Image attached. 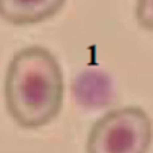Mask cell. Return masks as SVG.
I'll list each match as a JSON object with an SVG mask.
<instances>
[{"label": "cell", "instance_id": "obj_1", "mask_svg": "<svg viewBox=\"0 0 153 153\" xmlns=\"http://www.w3.org/2000/svg\"><path fill=\"white\" fill-rule=\"evenodd\" d=\"M5 102L11 117L26 129L51 123L65 95L62 68L51 51L29 45L14 54L5 75Z\"/></svg>", "mask_w": 153, "mask_h": 153}, {"label": "cell", "instance_id": "obj_2", "mask_svg": "<svg viewBox=\"0 0 153 153\" xmlns=\"http://www.w3.org/2000/svg\"><path fill=\"white\" fill-rule=\"evenodd\" d=\"M153 141L150 116L135 105L108 111L90 128L86 153H149Z\"/></svg>", "mask_w": 153, "mask_h": 153}, {"label": "cell", "instance_id": "obj_3", "mask_svg": "<svg viewBox=\"0 0 153 153\" xmlns=\"http://www.w3.org/2000/svg\"><path fill=\"white\" fill-rule=\"evenodd\" d=\"M66 0H0V18L12 26H32L54 17Z\"/></svg>", "mask_w": 153, "mask_h": 153}, {"label": "cell", "instance_id": "obj_4", "mask_svg": "<svg viewBox=\"0 0 153 153\" xmlns=\"http://www.w3.org/2000/svg\"><path fill=\"white\" fill-rule=\"evenodd\" d=\"M75 101L86 107L105 105L110 98V83L104 74L84 72L74 81Z\"/></svg>", "mask_w": 153, "mask_h": 153}, {"label": "cell", "instance_id": "obj_5", "mask_svg": "<svg viewBox=\"0 0 153 153\" xmlns=\"http://www.w3.org/2000/svg\"><path fill=\"white\" fill-rule=\"evenodd\" d=\"M135 20L140 27L153 32V0H137Z\"/></svg>", "mask_w": 153, "mask_h": 153}]
</instances>
